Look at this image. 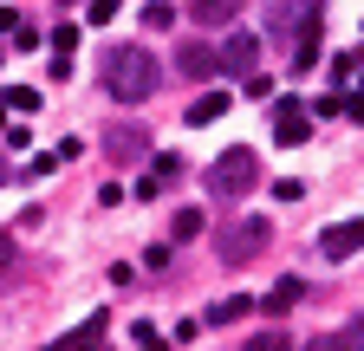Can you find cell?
I'll return each instance as SVG.
<instances>
[{"label": "cell", "mask_w": 364, "mask_h": 351, "mask_svg": "<svg viewBox=\"0 0 364 351\" xmlns=\"http://www.w3.org/2000/svg\"><path fill=\"white\" fill-rule=\"evenodd\" d=\"M156 85H163L156 53H144V46H111V53H105V92H111L117 104H144V98H156Z\"/></svg>", "instance_id": "1"}, {"label": "cell", "mask_w": 364, "mask_h": 351, "mask_svg": "<svg viewBox=\"0 0 364 351\" xmlns=\"http://www.w3.org/2000/svg\"><path fill=\"white\" fill-rule=\"evenodd\" d=\"M267 247H273V222H267V215H235V222L215 234L221 267H247V260H260Z\"/></svg>", "instance_id": "2"}, {"label": "cell", "mask_w": 364, "mask_h": 351, "mask_svg": "<svg viewBox=\"0 0 364 351\" xmlns=\"http://www.w3.org/2000/svg\"><path fill=\"white\" fill-rule=\"evenodd\" d=\"M260 189V156L254 150H221L215 163H208V195L215 202H241V195H254Z\"/></svg>", "instance_id": "3"}, {"label": "cell", "mask_w": 364, "mask_h": 351, "mask_svg": "<svg viewBox=\"0 0 364 351\" xmlns=\"http://www.w3.org/2000/svg\"><path fill=\"white\" fill-rule=\"evenodd\" d=\"M318 20H326L318 0H273L267 7V26H273V39H287V53L299 39H318Z\"/></svg>", "instance_id": "4"}, {"label": "cell", "mask_w": 364, "mask_h": 351, "mask_svg": "<svg viewBox=\"0 0 364 351\" xmlns=\"http://www.w3.org/2000/svg\"><path fill=\"white\" fill-rule=\"evenodd\" d=\"M105 156H111V163H124V169L150 163V130L136 124V117H117V124L105 130Z\"/></svg>", "instance_id": "5"}, {"label": "cell", "mask_w": 364, "mask_h": 351, "mask_svg": "<svg viewBox=\"0 0 364 351\" xmlns=\"http://www.w3.org/2000/svg\"><path fill=\"white\" fill-rule=\"evenodd\" d=\"M176 72L189 78V85H208L221 72V53L208 46V39H182V46H176Z\"/></svg>", "instance_id": "6"}, {"label": "cell", "mask_w": 364, "mask_h": 351, "mask_svg": "<svg viewBox=\"0 0 364 351\" xmlns=\"http://www.w3.org/2000/svg\"><path fill=\"white\" fill-rule=\"evenodd\" d=\"M254 59H260V39L247 26H235V33H228V46H221V72L228 78H254Z\"/></svg>", "instance_id": "7"}, {"label": "cell", "mask_w": 364, "mask_h": 351, "mask_svg": "<svg viewBox=\"0 0 364 351\" xmlns=\"http://www.w3.org/2000/svg\"><path fill=\"white\" fill-rule=\"evenodd\" d=\"M364 247V215H351V222H332L326 234H318V254L326 260H351Z\"/></svg>", "instance_id": "8"}, {"label": "cell", "mask_w": 364, "mask_h": 351, "mask_svg": "<svg viewBox=\"0 0 364 351\" xmlns=\"http://www.w3.org/2000/svg\"><path fill=\"white\" fill-rule=\"evenodd\" d=\"M273 137H280V144H306L312 137V111L299 98H280V104H273Z\"/></svg>", "instance_id": "9"}, {"label": "cell", "mask_w": 364, "mask_h": 351, "mask_svg": "<svg viewBox=\"0 0 364 351\" xmlns=\"http://www.w3.org/2000/svg\"><path fill=\"white\" fill-rule=\"evenodd\" d=\"M241 7H247V0H189V20L196 26H235Z\"/></svg>", "instance_id": "10"}, {"label": "cell", "mask_w": 364, "mask_h": 351, "mask_svg": "<svg viewBox=\"0 0 364 351\" xmlns=\"http://www.w3.org/2000/svg\"><path fill=\"white\" fill-rule=\"evenodd\" d=\"M105 332H111V319H105V313H91L78 332H65V338H59V351H105Z\"/></svg>", "instance_id": "11"}, {"label": "cell", "mask_w": 364, "mask_h": 351, "mask_svg": "<svg viewBox=\"0 0 364 351\" xmlns=\"http://www.w3.org/2000/svg\"><path fill=\"white\" fill-rule=\"evenodd\" d=\"M247 313H254V299H247V293H235V299H215L202 325H235V319H247Z\"/></svg>", "instance_id": "12"}, {"label": "cell", "mask_w": 364, "mask_h": 351, "mask_svg": "<svg viewBox=\"0 0 364 351\" xmlns=\"http://www.w3.org/2000/svg\"><path fill=\"white\" fill-rule=\"evenodd\" d=\"M0 104H7V111H20V117H26V124H33V117H39V111H46V98H39V92H33V85H14V92H0Z\"/></svg>", "instance_id": "13"}, {"label": "cell", "mask_w": 364, "mask_h": 351, "mask_svg": "<svg viewBox=\"0 0 364 351\" xmlns=\"http://www.w3.org/2000/svg\"><path fill=\"white\" fill-rule=\"evenodd\" d=\"M196 234H202V208H176L169 215V241L182 247V241H196Z\"/></svg>", "instance_id": "14"}, {"label": "cell", "mask_w": 364, "mask_h": 351, "mask_svg": "<svg viewBox=\"0 0 364 351\" xmlns=\"http://www.w3.org/2000/svg\"><path fill=\"white\" fill-rule=\"evenodd\" d=\"M221 111H228V92H202V98L189 104V124H215Z\"/></svg>", "instance_id": "15"}, {"label": "cell", "mask_w": 364, "mask_h": 351, "mask_svg": "<svg viewBox=\"0 0 364 351\" xmlns=\"http://www.w3.org/2000/svg\"><path fill=\"white\" fill-rule=\"evenodd\" d=\"M299 293H306V286H299V280H280V286H273V293H267V299H260V306H267V313H280V319H287V306H293V299H299Z\"/></svg>", "instance_id": "16"}, {"label": "cell", "mask_w": 364, "mask_h": 351, "mask_svg": "<svg viewBox=\"0 0 364 351\" xmlns=\"http://www.w3.org/2000/svg\"><path fill=\"white\" fill-rule=\"evenodd\" d=\"M72 53H78V26L59 20V26H53V59H72Z\"/></svg>", "instance_id": "17"}, {"label": "cell", "mask_w": 364, "mask_h": 351, "mask_svg": "<svg viewBox=\"0 0 364 351\" xmlns=\"http://www.w3.org/2000/svg\"><path fill=\"white\" fill-rule=\"evenodd\" d=\"M338 98V117L345 124H364V92H332Z\"/></svg>", "instance_id": "18"}, {"label": "cell", "mask_w": 364, "mask_h": 351, "mask_svg": "<svg viewBox=\"0 0 364 351\" xmlns=\"http://www.w3.org/2000/svg\"><path fill=\"white\" fill-rule=\"evenodd\" d=\"M144 26H156V33L176 26V7H169V0H150V7H144Z\"/></svg>", "instance_id": "19"}, {"label": "cell", "mask_w": 364, "mask_h": 351, "mask_svg": "<svg viewBox=\"0 0 364 351\" xmlns=\"http://www.w3.org/2000/svg\"><path fill=\"white\" fill-rule=\"evenodd\" d=\"M241 351H293V345H287V332H254Z\"/></svg>", "instance_id": "20"}, {"label": "cell", "mask_w": 364, "mask_h": 351, "mask_svg": "<svg viewBox=\"0 0 364 351\" xmlns=\"http://www.w3.org/2000/svg\"><path fill=\"white\" fill-rule=\"evenodd\" d=\"M338 351H364V319H345L338 325Z\"/></svg>", "instance_id": "21"}, {"label": "cell", "mask_w": 364, "mask_h": 351, "mask_svg": "<svg viewBox=\"0 0 364 351\" xmlns=\"http://www.w3.org/2000/svg\"><path fill=\"white\" fill-rule=\"evenodd\" d=\"M358 59H364V53H338V59H332V92H338V85L358 72Z\"/></svg>", "instance_id": "22"}, {"label": "cell", "mask_w": 364, "mask_h": 351, "mask_svg": "<svg viewBox=\"0 0 364 351\" xmlns=\"http://www.w3.org/2000/svg\"><path fill=\"white\" fill-rule=\"evenodd\" d=\"M117 7H124V0H91L85 20H91V26H105V20H117Z\"/></svg>", "instance_id": "23"}, {"label": "cell", "mask_w": 364, "mask_h": 351, "mask_svg": "<svg viewBox=\"0 0 364 351\" xmlns=\"http://www.w3.org/2000/svg\"><path fill=\"white\" fill-rule=\"evenodd\" d=\"M144 267H150V274H163V267H169V241H156V247H144Z\"/></svg>", "instance_id": "24"}, {"label": "cell", "mask_w": 364, "mask_h": 351, "mask_svg": "<svg viewBox=\"0 0 364 351\" xmlns=\"http://www.w3.org/2000/svg\"><path fill=\"white\" fill-rule=\"evenodd\" d=\"M26 169H33V176H53V169H59V150H39V156H33Z\"/></svg>", "instance_id": "25"}, {"label": "cell", "mask_w": 364, "mask_h": 351, "mask_svg": "<svg viewBox=\"0 0 364 351\" xmlns=\"http://www.w3.org/2000/svg\"><path fill=\"white\" fill-rule=\"evenodd\" d=\"M299 351H338V332H326V338H312V345H299Z\"/></svg>", "instance_id": "26"}, {"label": "cell", "mask_w": 364, "mask_h": 351, "mask_svg": "<svg viewBox=\"0 0 364 351\" xmlns=\"http://www.w3.org/2000/svg\"><path fill=\"white\" fill-rule=\"evenodd\" d=\"M14 267V234H0V274Z\"/></svg>", "instance_id": "27"}, {"label": "cell", "mask_w": 364, "mask_h": 351, "mask_svg": "<svg viewBox=\"0 0 364 351\" xmlns=\"http://www.w3.org/2000/svg\"><path fill=\"white\" fill-rule=\"evenodd\" d=\"M136 351H169V345H163V338H150V345H136Z\"/></svg>", "instance_id": "28"}, {"label": "cell", "mask_w": 364, "mask_h": 351, "mask_svg": "<svg viewBox=\"0 0 364 351\" xmlns=\"http://www.w3.org/2000/svg\"><path fill=\"white\" fill-rule=\"evenodd\" d=\"M0 189H7V156H0Z\"/></svg>", "instance_id": "29"}, {"label": "cell", "mask_w": 364, "mask_h": 351, "mask_svg": "<svg viewBox=\"0 0 364 351\" xmlns=\"http://www.w3.org/2000/svg\"><path fill=\"white\" fill-rule=\"evenodd\" d=\"M358 78H364V59H358Z\"/></svg>", "instance_id": "30"}, {"label": "cell", "mask_w": 364, "mask_h": 351, "mask_svg": "<svg viewBox=\"0 0 364 351\" xmlns=\"http://www.w3.org/2000/svg\"><path fill=\"white\" fill-rule=\"evenodd\" d=\"M59 7H72V0H59Z\"/></svg>", "instance_id": "31"}]
</instances>
